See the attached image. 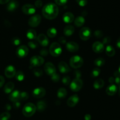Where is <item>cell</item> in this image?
I'll list each match as a JSON object with an SVG mask.
<instances>
[{
    "mask_svg": "<svg viewBox=\"0 0 120 120\" xmlns=\"http://www.w3.org/2000/svg\"><path fill=\"white\" fill-rule=\"evenodd\" d=\"M60 79V76L59 75V74H53V75H52V80L54 81V82H57V81L59 80Z\"/></svg>",
    "mask_w": 120,
    "mask_h": 120,
    "instance_id": "f6af8a7d",
    "label": "cell"
},
{
    "mask_svg": "<svg viewBox=\"0 0 120 120\" xmlns=\"http://www.w3.org/2000/svg\"><path fill=\"white\" fill-rule=\"evenodd\" d=\"M100 72L101 71L99 68H94V69L92 71V72H91V76H92L93 77H97V76H98L99 74H100Z\"/></svg>",
    "mask_w": 120,
    "mask_h": 120,
    "instance_id": "d590c367",
    "label": "cell"
},
{
    "mask_svg": "<svg viewBox=\"0 0 120 120\" xmlns=\"http://www.w3.org/2000/svg\"><path fill=\"white\" fill-rule=\"evenodd\" d=\"M109 82H110L111 84H113L114 82H115V79L114 77H110V78H109Z\"/></svg>",
    "mask_w": 120,
    "mask_h": 120,
    "instance_id": "db71d44e",
    "label": "cell"
},
{
    "mask_svg": "<svg viewBox=\"0 0 120 120\" xmlns=\"http://www.w3.org/2000/svg\"><path fill=\"white\" fill-rule=\"evenodd\" d=\"M15 77H16V79L19 81H23V79H24L25 76L23 73L21 71H19L17 72H16L15 74Z\"/></svg>",
    "mask_w": 120,
    "mask_h": 120,
    "instance_id": "d6a6232c",
    "label": "cell"
},
{
    "mask_svg": "<svg viewBox=\"0 0 120 120\" xmlns=\"http://www.w3.org/2000/svg\"><path fill=\"white\" fill-rule=\"evenodd\" d=\"M117 91V87L115 84H111L106 89V93L109 95H114Z\"/></svg>",
    "mask_w": 120,
    "mask_h": 120,
    "instance_id": "44dd1931",
    "label": "cell"
},
{
    "mask_svg": "<svg viewBox=\"0 0 120 120\" xmlns=\"http://www.w3.org/2000/svg\"><path fill=\"white\" fill-rule=\"evenodd\" d=\"M37 39L39 43L43 47H46L49 44V40L44 34H42L39 35V36L37 37Z\"/></svg>",
    "mask_w": 120,
    "mask_h": 120,
    "instance_id": "ac0fdd59",
    "label": "cell"
},
{
    "mask_svg": "<svg viewBox=\"0 0 120 120\" xmlns=\"http://www.w3.org/2000/svg\"><path fill=\"white\" fill-rule=\"evenodd\" d=\"M83 81L81 79L77 78H75L72 81V82L70 83V89L74 92H77L80 90L81 88L83 87Z\"/></svg>",
    "mask_w": 120,
    "mask_h": 120,
    "instance_id": "5b68a950",
    "label": "cell"
},
{
    "mask_svg": "<svg viewBox=\"0 0 120 120\" xmlns=\"http://www.w3.org/2000/svg\"><path fill=\"white\" fill-rule=\"evenodd\" d=\"M68 0H55L56 4L61 6L65 5L67 3V2H68Z\"/></svg>",
    "mask_w": 120,
    "mask_h": 120,
    "instance_id": "7bdbcfd3",
    "label": "cell"
},
{
    "mask_svg": "<svg viewBox=\"0 0 120 120\" xmlns=\"http://www.w3.org/2000/svg\"><path fill=\"white\" fill-rule=\"evenodd\" d=\"M10 117V114L8 112H5L0 115V120H8Z\"/></svg>",
    "mask_w": 120,
    "mask_h": 120,
    "instance_id": "836d02e7",
    "label": "cell"
},
{
    "mask_svg": "<svg viewBox=\"0 0 120 120\" xmlns=\"http://www.w3.org/2000/svg\"><path fill=\"white\" fill-rule=\"evenodd\" d=\"M41 21V17L39 15H35L30 17L28 21L29 26L32 27H36L40 24Z\"/></svg>",
    "mask_w": 120,
    "mask_h": 120,
    "instance_id": "9c48e42d",
    "label": "cell"
},
{
    "mask_svg": "<svg viewBox=\"0 0 120 120\" xmlns=\"http://www.w3.org/2000/svg\"><path fill=\"white\" fill-rule=\"evenodd\" d=\"M116 44H117V46L118 48H120V37L118 38V40H117V43H116Z\"/></svg>",
    "mask_w": 120,
    "mask_h": 120,
    "instance_id": "11a10c76",
    "label": "cell"
},
{
    "mask_svg": "<svg viewBox=\"0 0 120 120\" xmlns=\"http://www.w3.org/2000/svg\"><path fill=\"white\" fill-rule=\"evenodd\" d=\"M36 110V107L35 106V105L29 102L25 105V106L23 107V109H22V113L26 117H30L35 114Z\"/></svg>",
    "mask_w": 120,
    "mask_h": 120,
    "instance_id": "7a4b0ae2",
    "label": "cell"
},
{
    "mask_svg": "<svg viewBox=\"0 0 120 120\" xmlns=\"http://www.w3.org/2000/svg\"><path fill=\"white\" fill-rule=\"evenodd\" d=\"M74 19H75L74 15L71 12H67L63 15V21L67 24L71 23L74 21Z\"/></svg>",
    "mask_w": 120,
    "mask_h": 120,
    "instance_id": "d6986e66",
    "label": "cell"
},
{
    "mask_svg": "<svg viewBox=\"0 0 120 120\" xmlns=\"http://www.w3.org/2000/svg\"><path fill=\"white\" fill-rule=\"evenodd\" d=\"M104 85V82L102 79H97L94 82V87L95 89H101V88H103V86Z\"/></svg>",
    "mask_w": 120,
    "mask_h": 120,
    "instance_id": "484cf974",
    "label": "cell"
},
{
    "mask_svg": "<svg viewBox=\"0 0 120 120\" xmlns=\"http://www.w3.org/2000/svg\"><path fill=\"white\" fill-rule=\"evenodd\" d=\"M13 105H14V108H18L21 106V103H20V102L19 101H15V102H14V104H13Z\"/></svg>",
    "mask_w": 120,
    "mask_h": 120,
    "instance_id": "681fc988",
    "label": "cell"
},
{
    "mask_svg": "<svg viewBox=\"0 0 120 120\" xmlns=\"http://www.w3.org/2000/svg\"><path fill=\"white\" fill-rule=\"evenodd\" d=\"M62 47L57 42H53L51 44L49 48V52L50 54L53 56H58L62 53Z\"/></svg>",
    "mask_w": 120,
    "mask_h": 120,
    "instance_id": "277c9868",
    "label": "cell"
},
{
    "mask_svg": "<svg viewBox=\"0 0 120 120\" xmlns=\"http://www.w3.org/2000/svg\"><path fill=\"white\" fill-rule=\"evenodd\" d=\"M45 71L48 75H53L56 73V68L55 65L51 62H47L44 67Z\"/></svg>",
    "mask_w": 120,
    "mask_h": 120,
    "instance_id": "7c38bea8",
    "label": "cell"
},
{
    "mask_svg": "<svg viewBox=\"0 0 120 120\" xmlns=\"http://www.w3.org/2000/svg\"><path fill=\"white\" fill-rule=\"evenodd\" d=\"M29 98V94L26 92H20V100H26Z\"/></svg>",
    "mask_w": 120,
    "mask_h": 120,
    "instance_id": "8d00e7d4",
    "label": "cell"
},
{
    "mask_svg": "<svg viewBox=\"0 0 120 120\" xmlns=\"http://www.w3.org/2000/svg\"><path fill=\"white\" fill-rule=\"evenodd\" d=\"M4 82H5L4 78L2 76H1V75H0V88L4 84Z\"/></svg>",
    "mask_w": 120,
    "mask_h": 120,
    "instance_id": "f907efd6",
    "label": "cell"
},
{
    "mask_svg": "<svg viewBox=\"0 0 120 120\" xmlns=\"http://www.w3.org/2000/svg\"><path fill=\"white\" fill-rule=\"evenodd\" d=\"M9 98L12 102L19 101L20 100V92L18 90H15L12 92L9 95Z\"/></svg>",
    "mask_w": 120,
    "mask_h": 120,
    "instance_id": "7402d4cb",
    "label": "cell"
},
{
    "mask_svg": "<svg viewBox=\"0 0 120 120\" xmlns=\"http://www.w3.org/2000/svg\"><path fill=\"white\" fill-rule=\"evenodd\" d=\"M19 4L16 0H12L8 2L7 5V10L9 11H14L18 7Z\"/></svg>",
    "mask_w": 120,
    "mask_h": 120,
    "instance_id": "ffe728a7",
    "label": "cell"
},
{
    "mask_svg": "<svg viewBox=\"0 0 120 120\" xmlns=\"http://www.w3.org/2000/svg\"><path fill=\"white\" fill-rule=\"evenodd\" d=\"M118 71H119L120 72V67H119V68H118Z\"/></svg>",
    "mask_w": 120,
    "mask_h": 120,
    "instance_id": "6f0895ef",
    "label": "cell"
},
{
    "mask_svg": "<svg viewBox=\"0 0 120 120\" xmlns=\"http://www.w3.org/2000/svg\"><path fill=\"white\" fill-rule=\"evenodd\" d=\"M47 34L50 38H54L57 34V30L55 28H50L47 31Z\"/></svg>",
    "mask_w": 120,
    "mask_h": 120,
    "instance_id": "4dcf8cb0",
    "label": "cell"
},
{
    "mask_svg": "<svg viewBox=\"0 0 120 120\" xmlns=\"http://www.w3.org/2000/svg\"><path fill=\"white\" fill-rule=\"evenodd\" d=\"M9 0H0V4H4L9 2Z\"/></svg>",
    "mask_w": 120,
    "mask_h": 120,
    "instance_id": "f5cc1de1",
    "label": "cell"
},
{
    "mask_svg": "<svg viewBox=\"0 0 120 120\" xmlns=\"http://www.w3.org/2000/svg\"><path fill=\"white\" fill-rule=\"evenodd\" d=\"M44 63V59L41 56L35 55L30 58V64L32 67H39Z\"/></svg>",
    "mask_w": 120,
    "mask_h": 120,
    "instance_id": "52a82bcc",
    "label": "cell"
},
{
    "mask_svg": "<svg viewBox=\"0 0 120 120\" xmlns=\"http://www.w3.org/2000/svg\"><path fill=\"white\" fill-rule=\"evenodd\" d=\"M29 52L28 48L26 45L19 46L16 49V55L20 58H23L26 56Z\"/></svg>",
    "mask_w": 120,
    "mask_h": 120,
    "instance_id": "ba28073f",
    "label": "cell"
},
{
    "mask_svg": "<svg viewBox=\"0 0 120 120\" xmlns=\"http://www.w3.org/2000/svg\"><path fill=\"white\" fill-rule=\"evenodd\" d=\"M47 104L45 101H40L37 104V109L39 112H42L46 108Z\"/></svg>",
    "mask_w": 120,
    "mask_h": 120,
    "instance_id": "83f0119b",
    "label": "cell"
},
{
    "mask_svg": "<svg viewBox=\"0 0 120 120\" xmlns=\"http://www.w3.org/2000/svg\"><path fill=\"white\" fill-rule=\"evenodd\" d=\"M34 74H35V76H42V74H43V72L41 70V69H39V68H36L34 70Z\"/></svg>",
    "mask_w": 120,
    "mask_h": 120,
    "instance_id": "60d3db41",
    "label": "cell"
},
{
    "mask_svg": "<svg viewBox=\"0 0 120 120\" xmlns=\"http://www.w3.org/2000/svg\"><path fill=\"white\" fill-rule=\"evenodd\" d=\"M58 68L59 69L60 72L63 74H65V73H68L70 71V68L69 66L68 65V64L66 62H64V61H61L59 63Z\"/></svg>",
    "mask_w": 120,
    "mask_h": 120,
    "instance_id": "9a60e30c",
    "label": "cell"
},
{
    "mask_svg": "<svg viewBox=\"0 0 120 120\" xmlns=\"http://www.w3.org/2000/svg\"><path fill=\"white\" fill-rule=\"evenodd\" d=\"M75 32V28L72 25H68L64 28V34L66 36H69L72 35Z\"/></svg>",
    "mask_w": 120,
    "mask_h": 120,
    "instance_id": "cb8c5ba5",
    "label": "cell"
},
{
    "mask_svg": "<svg viewBox=\"0 0 120 120\" xmlns=\"http://www.w3.org/2000/svg\"><path fill=\"white\" fill-rule=\"evenodd\" d=\"M105 52H106L107 55L109 56H113L116 54L114 48L111 45L107 46L106 48H105Z\"/></svg>",
    "mask_w": 120,
    "mask_h": 120,
    "instance_id": "f1b7e54d",
    "label": "cell"
},
{
    "mask_svg": "<svg viewBox=\"0 0 120 120\" xmlns=\"http://www.w3.org/2000/svg\"><path fill=\"white\" fill-rule=\"evenodd\" d=\"M59 14L58 7L55 4L48 3L42 8L43 16L48 20H53L57 17Z\"/></svg>",
    "mask_w": 120,
    "mask_h": 120,
    "instance_id": "6da1fadb",
    "label": "cell"
},
{
    "mask_svg": "<svg viewBox=\"0 0 120 120\" xmlns=\"http://www.w3.org/2000/svg\"><path fill=\"white\" fill-rule=\"evenodd\" d=\"M46 94V90L43 87H38L33 91L32 95L34 98H43Z\"/></svg>",
    "mask_w": 120,
    "mask_h": 120,
    "instance_id": "8fae6325",
    "label": "cell"
},
{
    "mask_svg": "<svg viewBox=\"0 0 120 120\" xmlns=\"http://www.w3.org/2000/svg\"><path fill=\"white\" fill-rule=\"evenodd\" d=\"M93 50L96 53H101L104 51V46L102 42L100 41H96L93 44Z\"/></svg>",
    "mask_w": 120,
    "mask_h": 120,
    "instance_id": "5bb4252c",
    "label": "cell"
},
{
    "mask_svg": "<svg viewBox=\"0 0 120 120\" xmlns=\"http://www.w3.org/2000/svg\"><path fill=\"white\" fill-rule=\"evenodd\" d=\"M67 95V91L64 88H60L57 91V96L59 98H64Z\"/></svg>",
    "mask_w": 120,
    "mask_h": 120,
    "instance_id": "f546056e",
    "label": "cell"
},
{
    "mask_svg": "<svg viewBox=\"0 0 120 120\" xmlns=\"http://www.w3.org/2000/svg\"><path fill=\"white\" fill-rule=\"evenodd\" d=\"M22 10L25 14L31 15V14H34L36 12V8H35V6H34L33 5L27 4L22 7Z\"/></svg>",
    "mask_w": 120,
    "mask_h": 120,
    "instance_id": "30bf717a",
    "label": "cell"
},
{
    "mask_svg": "<svg viewBox=\"0 0 120 120\" xmlns=\"http://www.w3.org/2000/svg\"><path fill=\"white\" fill-rule=\"evenodd\" d=\"M105 64V60L102 58H98L94 61V64L97 67H102Z\"/></svg>",
    "mask_w": 120,
    "mask_h": 120,
    "instance_id": "1f68e13d",
    "label": "cell"
},
{
    "mask_svg": "<svg viewBox=\"0 0 120 120\" xmlns=\"http://www.w3.org/2000/svg\"><path fill=\"white\" fill-rule=\"evenodd\" d=\"M70 78L69 76H65L62 79V82L63 83V84L66 85H68L70 84Z\"/></svg>",
    "mask_w": 120,
    "mask_h": 120,
    "instance_id": "ab89813d",
    "label": "cell"
},
{
    "mask_svg": "<svg viewBox=\"0 0 120 120\" xmlns=\"http://www.w3.org/2000/svg\"><path fill=\"white\" fill-rule=\"evenodd\" d=\"M85 22V20L83 16H77L75 20V25L77 27H80L83 25Z\"/></svg>",
    "mask_w": 120,
    "mask_h": 120,
    "instance_id": "d4e9b609",
    "label": "cell"
},
{
    "mask_svg": "<svg viewBox=\"0 0 120 120\" xmlns=\"http://www.w3.org/2000/svg\"><path fill=\"white\" fill-rule=\"evenodd\" d=\"M110 41H111V38L109 36H106L103 39V44H107L110 43Z\"/></svg>",
    "mask_w": 120,
    "mask_h": 120,
    "instance_id": "bcb514c9",
    "label": "cell"
},
{
    "mask_svg": "<svg viewBox=\"0 0 120 120\" xmlns=\"http://www.w3.org/2000/svg\"><path fill=\"white\" fill-rule=\"evenodd\" d=\"M66 48L69 51L74 52H76L78 51L79 47L76 42H73V41H70V42L67 43Z\"/></svg>",
    "mask_w": 120,
    "mask_h": 120,
    "instance_id": "e0dca14e",
    "label": "cell"
},
{
    "mask_svg": "<svg viewBox=\"0 0 120 120\" xmlns=\"http://www.w3.org/2000/svg\"><path fill=\"white\" fill-rule=\"evenodd\" d=\"M114 79H115V82L117 84L120 85V72L118 71H116L114 72Z\"/></svg>",
    "mask_w": 120,
    "mask_h": 120,
    "instance_id": "e575fe53",
    "label": "cell"
},
{
    "mask_svg": "<svg viewBox=\"0 0 120 120\" xmlns=\"http://www.w3.org/2000/svg\"><path fill=\"white\" fill-rule=\"evenodd\" d=\"M79 101V98L77 95H73L70 96L67 101L68 105L70 107H73L78 103Z\"/></svg>",
    "mask_w": 120,
    "mask_h": 120,
    "instance_id": "2e32d148",
    "label": "cell"
},
{
    "mask_svg": "<svg viewBox=\"0 0 120 120\" xmlns=\"http://www.w3.org/2000/svg\"><path fill=\"white\" fill-rule=\"evenodd\" d=\"M91 118V116L90 114H86V115L84 116V119L85 120H90Z\"/></svg>",
    "mask_w": 120,
    "mask_h": 120,
    "instance_id": "816d5d0a",
    "label": "cell"
},
{
    "mask_svg": "<svg viewBox=\"0 0 120 120\" xmlns=\"http://www.w3.org/2000/svg\"><path fill=\"white\" fill-rule=\"evenodd\" d=\"M14 88V84L12 82H9L5 85L4 91L6 94H9L12 92Z\"/></svg>",
    "mask_w": 120,
    "mask_h": 120,
    "instance_id": "603a6c76",
    "label": "cell"
},
{
    "mask_svg": "<svg viewBox=\"0 0 120 120\" xmlns=\"http://www.w3.org/2000/svg\"><path fill=\"white\" fill-rule=\"evenodd\" d=\"M38 45V42L36 41H31L28 42V46L30 48H32V49H35V48H37Z\"/></svg>",
    "mask_w": 120,
    "mask_h": 120,
    "instance_id": "74e56055",
    "label": "cell"
},
{
    "mask_svg": "<svg viewBox=\"0 0 120 120\" xmlns=\"http://www.w3.org/2000/svg\"><path fill=\"white\" fill-rule=\"evenodd\" d=\"M83 64V58L79 55H75L70 58V65L72 68L77 69L82 67Z\"/></svg>",
    "mask_w": 120,
    "mask_h": 120,
    "instance_id": "3957f363",
    "label": "cell"
},
{
    "mask_svg": "<svg viewBox=\"0 0 120 120\" xmlns=\"http://www.w3.org/2000/svg\"><path fill=\"white\" fill-rule=\"evenodd\" d=\"M76 2L81 7H84L87 4V0H76Z\"/></svg>",
    "mask_w": 120,
    "mask_h": 120,
    "instance_id": "b9f144b4",
    "label": "cell"
},
{
    "mask_svg": "<svg viewBox=\"0 0 120 120\" xmlns=\"http://www.w3.org/2000/svg\"><path fill=\"white\" fill-rule=\"evenodd\" d=\"M26 36L29 40H35L37 36L36 31L33 29H29L26 32Z\"/></svg>",
    "mask_w": 120,
    "mask_h": 120,
    "instance_id": "4316f807",
    "label": "cell"
},
{
    "mask_svg": "<svg viewBox=\"0 0 120 120\" xmlns=\"http://www.w3.org/2000/svg\"><path fill=\"white\" fill-rule=\"evenodd\" d=\"M35 5L36 7H38V8H40V7H42V1H41V0H37V1H36V2H35Z\"/></svg>",
    "mask_w": 120,
    "mask_h": 120,
    "instance_id": "c3c4849f",
    "label": "cell"
},
{
    "mask_svg": "<svg viewBox=\"0 0 120 120\" xmlns=\"http://www.w3.org/2000/svg\"><path fill=\"white\" fill-rule=\"evenodd\" d=\"M118 94H119V96H120V87L119 88V91H118Z\"/></svg>",
    "mask_w": 120,
    "mask_h": 120,
    "instance_id": "9f6ffc18",
    "label": "cell"
},
{
    "mask_svg": "<svg viewBox=\"0 0 120 120\" xmlns=\"http://www.w3.org/2000/svg\"><path fill=\"white\" fill-rule=\"evenodd\" d=\"M91 30L89 27H83L80 31V37L83 41H87L89 40L91 36Z\"/></svg>",
    "mask_w": 120,
    "mask_h": 120,
    "instance_id": "8992f818",
    "label": "cell"
},
{
    "mask_svg": "<svg viewBox=\"0 0 120 120\" xmlns=\"http://www.w3.org/2000/svg\"><path fill=\"white\" fill-rule=\"evenodd\" d=\"M16 74V70L14 66L8 65L5 69V75L7 78H11L14 77Z\"/></svg>",
    "mask_w": 120,
    "mask_h": 120,
    "instance_id": "4fadbf2b",
    "label": "cell"
},
{
    "mask_svg": "<svg viewBox=\"0 0 120 120\" xmlns=\"http://www.w3.org/2000/svg\"><path fill=\"white\" fill-rule=\"evenodd\" d=\"M40 54H41V56H47V55H48V51L47 49H43L41 51V52H40Z\"/></svg>",
    "mask_w": 120,
    "mask_h": 120,
    "instance_id": "7dc6e473",
    "label": "cell"
},
{
    "mask_svg": "<svg viewBox=\"0 0 120 120\" xmlns=\"http://www.w3.org/2000/svg\"><path fill=\"white\" fill-rule=\"evenodd\" d=\"M12 43L14 45H19L21 43V40L18 37H14L13 38L12 40Z\"/></svg>",
    "mask_w": 120,
    "mask_h": 120,
    "instance_id": "f35d334b",
    "label": "cell"
},
{
    "mask_svg": "<svg viewBox=\"0 0 120 120\" xmlns=\"http://www.w3.org/2000/svg\"><path fill=\"white\" fill-rule=\"evenodd\" d=\"M94 36L97 38H101L103 36V33L101 31L97 30L94 32Z\"/></svg>",
    "mask_w": 120,
    "mask_h": 120,
    "instance_id": "ee69618b",
    "label": "cell"
}]
</instances>
